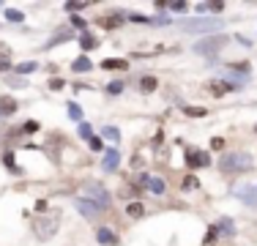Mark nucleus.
<instances>
[{
	"instance_id": "f257e3e1",
	"label": "nucleus",
	"mask_w": 257,
	"mask_h": 246,
	"mask_svg": "<svg viewBox=\"0 0 257 246\" xmlns=\"http://www.w3.org/2000/svg\"><path fill=\"white\" fill-rule=\"evenodd\" d=\"M252 167H254V162H252L249 153H227V156L222 159L224 172H249Z\"/></svg>"
},
{
	"instance_id": "f03ea898",
	"label": "nucleus",
	"mask_w": 257,
	"mask_h": 246,
	"mask_svg": "<svg viewBox=\"0 0 257 246\" xmlns=\"http://www.w3.org/2000/svg\"><path fill=\"white\" fill-rule=\"evenodd\" d=\"M85 200L93 202L96 208H109V194H107V189H104L99 181L85 183Z\"/></svg>"
},
{
	"instance_id": "7ed1b4c3",
	"label": "nucleus",
	"mask_w": 257,
	"mask_h": 246,
	"mask_svg": "<svg viewBox=\"0 0 257 246\" xmlns=\"http://www.w3.org/2000/svg\"><path fill=\"white\" fill-rule=\"evenodd\" d=\"M224 44H227V36H208L205 41H197V44H194V52L205 55V58H213Z\"/></svg>"
},
{
	"instance_id": "20e7f679",
	"label": "nucleus",
	"mask_w": 257,
	"mask_h": 246,
	"mask_svg": "<svg viewBox=\"0 0 257 246\" xmlns=\"http://www.w3.org/2000/svg\"><path fill=\"white\" fill-rule=\"evenodd\" d=\"M219 28H222V20H194L183 25V30H189V33H205V30H219Z\"/></svg>"
},
{
	"instance_id": "39448f33",
	"label": "nucleus",
	"mask_w": 257,
	"mask_h": 246,
	"mask_svg": "<svg viewBox=\"0 0 257 246\" xmlns=\"http://www.w3.org/2000/svg\"><path fill=\"white\" fill-rule=\"evenodd\" d=\"M118 162H120V153L115 151V148H107V153H104V159H101V167L107 172H112L115 167H118Z\"/></svg>"
},
{
	"instance_id": "423d86ee",
	"label": "nucleus",
	"mask_w": 257,
	"mask_h": 246,
	"mask_svg": "<svg viewBox=\"0 0 257 246\" xmlns=\"http://www.w3.org/2000/svg\"><path fill=\"white\" fill-rule=\"evenodd\" d=\"M77 208H79V213H85V216H88V219H93V216H96V213H99V211H101V208H96V205H93V202H88V200H82V197H79V200H77Z\"/></svg>"
},
{
	"instance_id": "0eeeda50",
	"label": "nucleus",
	"mask_w": 257,
	"mask_h": 246,
	"mask_svg": "<svg viewBox=\"0 0 257 246\" xmlns=\"http://www.w3.org/2000/svg\"><path fill=\"white\" fill-rule=\"evenodd\" d=\"M96 235H99V243H107V246H118V238H115V232H112V230H107V227H101V230L96 232Z\"/></svg>"
},
{
	"instance_id": "6e6552de",
	"label": "nucleus",
	"mask_w": 257,
	"mask_h": 246,
	"mask_svg": "<svg viewBox=\"0 0 257 246\" xmlns=\"http://www.w3.org/2000/svg\"><path fill=\"white\" fill-rule=\"evenodd\" d=\"M101 69H104V71H115V69H128V63H126V60H120V58H107V60H104V63H101Z\"/></svg>"
},
{
	"instance_id": "1a4fd4ad",
	"label": "nucleus",
	"mask_w": 257,
	"mask_h": 246,
	"mask_svg": "<svg viewBox=\"0 0 257 246\" xmlns=\"http://www.w3.org/2000/svg\"><path fill=\"white\" fill-rule=\"evenodd\" d=\"M14 109H17V101H14V98H11V96H0V112H3V115H11Z\"/></svg>"
},
{
	"instance_id": "9d476101",
	"label": "nucleus",
	"mask_w": 257,
	"mask_h": 246,
	"mask_svg": "<svg viewBox=\"0 0 257 246\" xmlns=\"http://www.w3.org/2000/svg\"><path fill=\"white\" fill-rule=\"evenodd\" d=\"M232 88H235V85H227V82H211V88H208V90H211L213 96H224V93H227V90H232Z\"/></svg>"
},
{
	"instance_id": "9b49d317",
	"label": "nucleus",
	"mask_w": 257,
	"mask_h": 246,
	"mask_svg": "<svg viewBox=\"0 0 257 246\" xmlns=\"http://www.w3.org/2000/svg\"><path fill=\"white\" fill-rule=\"evenodd\" d=\"M71 69H74L77 74H79V71H88V69H90V60H88V55H82V58H77L74 63H71Z\"/></svg>"
},
{
	"instance_id": "f8f14e48",
	"label": "nucleus",
	"mask_w": 257,
	"mask_h": 246,
	"mask_svg": "<svg viewBox=\"0 0 257 246\" xmlns=\"http://www.w3.org/2000/svg\"><path fill=\"white\" fill-rule=\"evenodd\" d=\"M126 213H128V216H132V219H140V216H143V213H145V208L140 205V202H128Z\"/></svg>"
},
{
	"instance_id": "ddd939ff",
	"label": "nucleus",
	"mask_w": 257,
	"mask_h": 246,
	"mask_svg": "<svg viewBox=\"0 0 257 246\" xmlns=\"http://www.w3.org/2000/svg\"><path fill=\"white\" fill-rule=\"evenodd\" d=\"M156 77H143V79H140V88H143L145 90V93H151V90H156Z\"/></svg>"
},
{
	"instance_id": "4468645a",
	"label": "nucleus",
	"mask_w": 257,
	"mask_h": 246,
	"mask_svg": "<svg viewBox=\"0 0 257 246\" xmlns=\"http://www.w3.org/2000/svg\"><path fill=\"white\" fill-rule=\"evenodd\" d=\"M148 189L154 194H162L164 192V181H162V178H148Z\"/></svg>"
},
{
	"instance_id": "2eb2a0df",
	"label": "nucleus",
	"mask_w": 257,
	"mask_h": 246,
	"mask_svg": "<svg viewBox=\"0 0 257 246\" xmlns=\"http://www.w3.org/2000/svg\"><path fill=\"white\" fill-rule=\"evenodd\" d=\"M101 28L104 30H109V28H118V25H120V17H101Z\"/></svg>"
},
{
	"instance_id": "dca6fc26",
	"label": "nucleus",
	"mask_w": 257,
	"mask_h": 246,
	"mask_svg": "<svg viewBox=\"0 0 257 246\" xmlns=\"http://www.w3.org/2000/svg\"><path fill=\"white\" fill-rule=\"evenodd\" d=\"M254 192H257V189H243V192L238 194V197H241L243 202H249V205H257V197H252Z\"/></svg>"
},
{
	"instance_id": "f3484780",
	"label": "nucleus",
	"mask_w": 257,
	"mask_h": 246,
	"mask_svg": "<svg viewBox=\"0 0 257 246\" xmlns=\"http://www.w3.org/2000/svg\"><path fill=\"white\" fill-rule=\"evenodd\" d=\"M104 137H107L109 143H118V140H120V132H118L115 126H107V129H104Z\"/></svg>"
},
{
	"instance_id": "a211bd4d",
	"label": "nucleus",
	"mask_w": 257,
	"mask_h": 246,
	"mask_svg": "<svg viewBox=\"0 0 257 246\" xmlns=\"http://www.w3.org/2000/svg\"><path fill=\"white\" fill-rule=\"evenodd\" d=\"M36 69H39V66H36L33 60H28V63H20V66H17V71H20V74H33Z\"/></svg>"
},
{
	"instance_id": "6ab92c4d",
	"label": "nucleus",
	"mask_w": 257,
	"mask_h": 246,
	"mask_svg": "<svg viewBox=\"0 0 257 246\" xmlns=\"http://www.w3.org/2000/svg\"><path fill=\"white\" fill-rule=\"evenodd\" d=\"M79 44H82V49H93L96 44H99V41H96L93 36H88V33H85L82 39H79Z\"/></svg>"
},
{
	"instance_id": "aec40b11",
	"label": "nucleus",
	"mask_w": 257,
	"mask_h": 246,
	"mask_svg": "<svg viewBox=\"0 0 257 246\" xmlns=\"http://www.w3.org/2000/svg\"><path fill=\"white\" fill-rule=\"evenodd\" d=\"M79 137H82V140H93V132H90V123H79Z\"/></svg>"
},
{
	"instance_id": "412c9836",
	"label": "nucleus",
	"mask_w": 257,
	"mask_h": 246,
	"mask_svg": "<svg viewBox=\"0 0 257 246\" xmlns=\"http://www.w3.org/2000/svg\"><path fill=\"white\" fill-rule=\"evenodd\" d=\"M6 20H9V22H22V14H20V11H14V9H9V11H6Z\"/></svg>"
},
{
	"instance_id": "4be33fe9",
	"label": "nucleus",
	"mask_w": 257,
	"mask_h": 246,
	"mask_svg": "<svg viewBox=\"0 0 257 246\" xmlns=\"http://www.w3.org/2000/svg\"><path fill=\"white\" fill-rule=\"evenodd\" d=\"M219 238V227H211V230H208V235H205V243H213Z\"/></svg>"
},
{
	"instance_id": "5701e85b",
	"label": "nucleus",
	"mask_w": 257,
	"mask_h": 246,
	"mask_svg": "<svg viewBox=\"0 0 257 246\" xmlns=\"http://www.w3.org/2000/svg\"><path fill=\"white\" fill-rule=\"evenodd\" d=\"M22 132H28V134H33V132H39V123L36 120H28L25 126H22Z\"/></svg>"
},
{
	"instance_id": "b1692460",
	"label": "nucleus",
	"mask_w": 257,
	"mask_h": 246,
	"mask_svg": "<svg viewBox=\"0 0 257 246\" xmlns=\"http://www.w3.org/2000/svg\"><path fill=\"white\" fill-rule=\"evenodd\" d=\"M69 115H71V118H74V120H79V115H82V112H79V107H77L74 101L69 104Z\"/></svg>"
},
{
	"instance_id": "393cba45",
	"label": "nucleus",
	"mask_w": 257,
	"mask_h": 246,
	"mask_svg": "<svg viewBox=\"0 0 257 246\" xmlns=\"http://www.w3.org/2000/svg\"><path fill=\"white\" fill-rule=\"evenodd\" d=\"M9 55H11V49L3 44V41H0V60H9Z\"/></svg>"
},
{
	"instance_id": "a878e982",
	"label": "nucleus",
	"mask_w": 257,
	"mask_h": 246,
	"mask_svg": "<svg viewBox=\"0 0 257 246\" xmlns=\"http://www.w3.org/2000/svg\"><path fill=\"white\" fill-rule=\"evenodd\" d=\"M123 90V82H109V93H120Z\"/></svg>"
},
{
	"instance_id": "bb28decb",
	"label": "nucleus",
	"mask_w": 257,
	"mask_h": 246,
	"mask_svg": "<svg viewBox=\"0 0 257 246\" xmlns=\"http://www.w3.org/2000/svg\"><path fill=\"white\" fill-rule=\"evenodd\" d=\"M63 85H66L63 79H52V82H50V88H52V90H63Z\"/></svg>"
},
{
	"instance_id": "cd10ccee",
	"label": "nucleus",
	"mask_w": 257,
	"mask_h": 246,
	"mask_svg": "<svg viewBox=\"0 0 257 246\" xmlns=\"http://www.w3.org/2000/svg\"><path fill=\"white\" fill-rule=\"evenodd\" d=\"M186 164H189V167H194V164H197V153H186Z\"/></svg>"
},
{
	"instance_id": "c85d7f7f",
	"label": "nucleus",
	"mask_w": 257,
	"mask_h": 246,
	"mask_svg": "<svg viewBox=\"0 0 257 246\" xmlns=\"http://www.w3.org/2000/svg\"><path fill=\"white\" fill-rule=\"evenodd\" d=\"M186 115H197V118H200V115H205V109H194V107H186Z\"/></svg>"
},
{
	"instance_id": "c756f323",
	"label": "nucleus",
	"mask_w": 257,
	"mask_h": 246,
	"mask_svg": "<svg viewBox=\"0 0 257 246\" xmlns=\"http://www.w3.org/2000/svg\"><path fill=\"white\" fill-rule=\"evenodd\" d=\"M183 186H186V189H192V186H197V178H192V175H189V178H186V181H183Z\"/></svg>"
},
{
	"instance_id": "7c9ffc66",
	"label": "nucleus",
	"mask_w": 257,
	"mask_h": 246,
	"mask_svg": "<svg viewBox=\"0 0 257 246\" xmlns=\"http://www.w3.org/2000/svg\"><path fill=\"white\" fill-rule=\"evenodd\" d=\"M170 9H173V11H186V3H181V0H178V3H173Z\"/></svg>"
},
{
	"instance_id": "2f4dec72",
	"label": "nucleus",
	"mask_w": 257,
	"mask_h": 246,
	"mask_svg": "<svg viewBox=\"0 0 257 246\" xmlns=\"http://www.w3.org/2000/svg\"><path fill=\"white\" fill-rule=\"evenodd\" d=\"M90 148H93V151H101V140L93 137V140H90Z\"/></svg>"
},
{
	"instance_id": "473e14b6",
	"label": "nucleus",
	"mask_w": 257,
	"mask_h": 246,
	"mask_svg": "<svg viewBox=\"0 0 257 246\" xmlns=\"http://www.w3.org/2000/svg\"><path fill=\"white\" fill-rule=\"evenodd\" d=\"M9 69V60H0V71H6Z\"/></svg>"
}]
</instances>
